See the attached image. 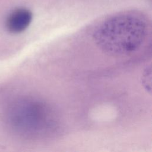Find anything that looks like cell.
I'll use <instances>...</instances> for the list:
<instances>
[{
  "label": "cell",
  "instance_id": "6da1fadb",
  "mask_svg": "<svg viewBox=\"0 0 152 152\" xmlns=\"http://www.w3.org/2000/svg\"><path fill=\"white\" fill-rule=\"evenodd\" d=\"M148 18L139 12L127 11L102 21L93 32V40L104 53L115 56L132 54L141 48L150 33Z\"/></svg>",
  "mask_w": 152,
  "mask_h": 152
},
{
  "label": "cell",
  "instance_id": "7a4b0ae2",
  "mask_svg": "<svg viewBox=\"0 0 152 152\" xmlns=\"http://www.w3.org/2000/svg\"><path fill=\"white\" fill-rule=\"evenodd\" d=\"M9 124L20 135L42 138L57 128L58 119L52 109L37 99H24L14 102L8 113Z\"/></svg>",
  "mask_w": 152,
  "mask_h": 152
},
{
  "label": "cell",
  "instance_id": "3957f363",
  "mask_svg": "<svg viewBox=\"0 0 152 152\" xmlns=\"http://www.w3.org/2000/svg\"><path fill=\"white\" fill-rule=\"evenodd\" d=\"M33 18L31 11L25 8H18L12 11L6 20L8 30L12 33H20L30 26Z\"/></svg>",
  "mask_w": 152,
  "mask_h": 152
}]
</instances>
